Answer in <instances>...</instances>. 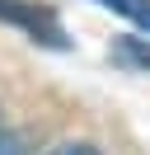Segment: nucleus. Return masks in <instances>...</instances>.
Returning <instances> with one entry per match:
<instances>
[{
  "instance_id": "20e7f679",
  "label": "nucleus",
  "mask_w": 150,
  "mask_h": 155,
  "mask_svg": "<svg viewBox=\"0 0 150 155\" xmlns=\"http://www.w3.org/2000/svg\"><path fill=\"white\" fill-rule=\"evenodd\" d=\"M47 155H103V150H99L94 141H56Z\"/></svg>"
},
{
  "instance_id": "f257e3e1",
  "label": "nucleus",
  "mask_w": 150,
  "mask_h": 155,
  "mask_svg": "<svg viewBox=\"0 0 150 155\" xmlns=\"http://www.w3.org/2000/svg\"><path fill=\"white\" fill-rule=\"evenodd\" d=\"M0 24L24 28L28 38L42 42V47H56V52L70 47V38H66L61 19H56V10H52V5H38V0H0Z\"/></svg>"
},
{
  "instance_id": "f03ea898",
  "label": "nucleus",
  "mask_w": 150,
  "mask_h": 155,
  "mask_svg": "<svg viewBox=\"0 0 150 155\" xmlns=\"http://www.w3.org/2000/svg\"><path fill=\"white\" fill-rule=\"evenodd\" d=\"M108 57L127 71H150V38H112Z\"/></svg>"
},
{
  "instance_id": "423d86ee",
  "label": "nucleus",
  "mask_w": 150,
  "mask_h": 155,
  "mask_svg": "<svg viewBox=\"0 0 150 155\" xmlns=\"http://www.w3.org/2000/svg\"><path fill=\"white\" fill-rule=\"evenodd\" d=\"M0 132H5V127H0Z\"/></svg>"
},
{
  "instance_id": "7ed1b4c3",
  "label": "nucleus",
  "mask_w": 150,
  "mask_h": 155,
  "mask_svg": "<svg viewBox=\"0 0 150 155\" xmlns=\"http://www.w3.org/2000/svg\"><path fill=\"white\" fill-rule=\"evenodd\" d=\"M99 5L112 10V14H122V19H131L136 28L150 33V0H99Z\"/></svg>"
},
{
  "instance_id": "39448f33",
  "label": "nucleus",
  "mask_w": 150,
  "mask_h": 155,
  "mask_svg": "<svg viewBox=\"0 0 150 155\" xmlns=\"http://www.w3.org/2000/svg\"><path fill=\"white\" fill-rule=\"evenodd\" d=\"M0 155H28L24 150V136L19 132H0Z\"/></svg>"
}]
</instances>
